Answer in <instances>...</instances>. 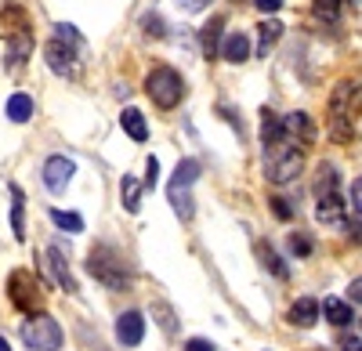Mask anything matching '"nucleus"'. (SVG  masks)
Listing matches in <instances>:
<instances>
[{
	"instance_id": "f257e3e1",
	"label": "nucleus",
	"mask_w": 362,
	"mask_h": 351,
	"mask_svg": "<svg viewBox=\"0 0 362 351\" xmlns=\"http://www.w3.org/2000/svg\"><path fill=\"white\" fill-rule=\"evenodd\" d=\"M358 98H362V83L355 80H341L329 95V134L337 141H351L355 134V109H358Z\"/></svg>"
},
{
	"instance_id": "f03ea898",
	"label": "nucleus",
	"mask_w": 362,
	"mask_h": 351,
	"mask_svg": "<svg viewBox=\"0 0 362 351\" xmlns=\"http://www.w3.org/2000/svg\"><path fill=\"white\" fill-rule=\"evenodd\" d=\"M87 272L95 275L102 286H109V290H127L131 286V265L124 261V254H119L116 246H109V243H98L95 250H90V257H87Z\"/></svg>"
},
{
	"instance_id": "7ed1b4c3",
	"label": "nucleus",
	"mask_w": 362,
	"mask_h": 351,
	"mask_svg": "<svg viewBox=\"0 0 362 351\" xmlns=\"http://www.w3.org/2000/svg\"><path fill=\"white\" fill-rule=\"evenodd\" d=\"M268 160H264V178L272 182V185H290L297 174H300V167H305V149L300 145H293V141H286V138H279L276 145H268Z\"/></svg>"
},
{
	"instance_id": "20e7f679",
	"label": "nucleus",
	"mask_w": 362,
	"mask_h": 351,
	"mask_svg": "<svg viewBox=\"0 0 362 351\" xmlns=\"http://www.w3.org/2000/svg\"><path fill=\"white\" fill-rule=\"evenodd\" d=\"M145 95L153 98L156 109H174L185 98V80H181V73L170 69V66H156L145 76Z\"/></svg>"
},
{
	"instance_id": "39448f33",
	"label": "nucleus",
	"mask_w": 362,
	"mask_h": 351,
	"mask_svg": "<svg viewBox=\"0 0 362 351\" xmlns=\"http://www.w3.org/2000/svg\"><path fill=\"white\" fill-rule=\"evenodd\" d=\"M8 301H11L18 311H25V315H37V311L44 308L40 279H37L33 272H25V268L11 272V275H8Z\"/></svg>"
},
{
	"instance_id": "423d86ee",
	"label": "nucleus",
	"mask_w": 362,
	"mask_h": 351,
	"mask_svg": "<svg viewBox=\"0 0 362 351\" xmlns=\"http://www.w3.org/2000/svg\"><path fill=\"white\" fill-rule=\"evenodd\" d=\"M22 340L33 351H58L62 347V326H58V319H51L47 311H37L33 319L22 323Z\"/></svg>"
},
{
	"instance_id": "0eeeda50",
	"label": "nucleus",
	"mask_w": 362,
	"mask_h": 351,
	"mask_svg": "<svg viewBox=\"0 0 362 351\" xmlns=\"http://www.w3.org/2000/svg\"><path fill=\"white\" fill-rule=\"evenodd\" d=\"M44 62L51 66V73H58V76H76L80 69H76V44H66V40H47V47H44Z\"/></svg>"
},
{
	"instance_id": "6e6552de",
	"label": "nucleus",
	"mask_w": 362,
	"mask_h": 351,
	"mask_svg": "<svg viewBox=\"0 0 362 351\" xmlns=\"http://www.w3.org/2000/svg\"><path fill=\"white\" fill-rule=\"evenodd\" d=\"M283 138L300 145V149H308V145L315 141V124H312V116L308 112H290L283 116Z\"/></svg>"
},
{
	"instance_id": "1a4fd4ad",
	"label": "nucleus",
	"mask_w": 362,
	"mask_h": 351,
	"mask_svg": "<svg viewBox=\"0 0 362 351\" xmlns=\"http://www.w3.org/2000/svg\"><path fill=\"white\" fill-rule=\"evenodd\" d=\"M73 174H76V163L73 160H66V156H51L47 163H44V185H47V192H66V185L73 182Z\"/></svg>"
},
{
	"instance_id": "9d476101",
	"label": "nucleus",
	"mask_w": 362,
	"mask_h": 351,
	"mask_svg": "<svg viewBox=\"0 0 362 351\" xmlns=\"http://www.w3.org/2000/svg\"><path fill=\"white\" fill-rule=\"evenodd\" d=\"M116 340L124 347H138L145 340V315L141 311H124L116 319Z\"/></svg>"
},
{
	"instance_id": "9b49d317",
	"label": "nucleus",
	"mask_w": 362,
	"mask_h": 351,
	"mask_svg": "<svg viewBox=\"0 0 362 351\" xmlns=\"http://www.w3.org/2000/svg\"><path fill=\"white\" fill-rule=\"evenodd\" d=\"M315 218L319 225H329V228H344V203L337 192H329V196H319V207H315Z\"/></svg>"
},
{
	"instance_id": "f8f14e48",
	"label": "nucleus",
	"mask_w": 362,
	"mask_h": 351,
	"mask_svg": "<svg viewBox=\"0 0 362 351\" xmlns=\"http://www.w3.org/2000/svg\"><path fill=\"white\" fill-rule=\"evenodd\" d=\"M218 54L225 58L228 66H243L247 58H250V37L247 33H228L225 44L218 47Z\"/></svg>"
},
{
	"instance_id": "ddd939ff",
	"label": "nucleus",
	"mask_w": 362,
	"mask_h": 351,
	"mask_svg": "<svg viewBox=\"0 0 362 351\" xmlns=\"http://www.w3.org/2000/svg\"><path fill=\"white\" fill-rule=\"evenodd\" d=\"M319 323V301L315 297H297L290 304V326H300V330H312Z\"/></svg>"
},
{
	"instance_id": "4468645a",
	"label": "nucleus",
	"mask_w": 362,
	"mask_h": 351,
	"mask_svg": "<svg viewBox=\"0 0 362 351\" xmlns=\"http://www.w3.org/2000/svg\"><path fill=\"white\" fill-rule=\"evenodd\" d=\"M47 265H51V275H54V282L66 290V294H76V279H73V272H69V265H66V257H62V250L58 246H47Z\"/></svg>"
},
{
	"instance_id": "2eb2a0df",
	"label": "nucleus",
	"mask_w": 362,
	"mask_h": 351,
	"mask_svg": "<svg viewBox=\"0 0 362 351\" xmlns=\"http://www.w3.org/2000/svg\"><path fill=\"white\" fill-rule=\"evenodd\" d=\"M279 37H283V22L264 18V22L257 25V58H268V51L279 44Z\"/></svg>"
},
{
	"instance_id": "dca6fc26",
	"label": "nucleus",
	"mask_w": 362,
	"mask_h": 351,
	"mask_svg": "<svg viewBox=\"0 0 362 351\" xmlns=\"http://www.w3.org/2000/svg\"><path fill=\"white\" fill-rule=\"evenodd\" d=\"M319 315H326L334 326H348L351 319H355L351 304H348V301H341V297H326V301L319 304Z\"/></svg>"
},
{
	"instance_id": "f3484780",
	"label": "nucleus",
	"mask_w": 362,
	"mask_h": 351,
	"mask_svg": "<svg viewBox=\"0 0 362 351\" xmlns=\"http://www.w3.org/2000/svg\"><path fill=\"white\" fill-rule=\"evenodd\" d=\"M337 167L334 163H319L315 167V182H312V189H315V196H329V192H337Z\"/></svg>"
},
{
	"instance_id": "a211bd4d",
	"label": "nucleus",
	"mask_w": 362,
	"mask_h": 351,
	"mask_svg": "<svg viewBox=\"0 0 362 351\" xmlns=\"http://www.w3.org/2000/svg\"><path fill=\"white\" fill-rule=\"evenodd\" d=\"M221 25H225V18H221V15H218V18H210V22L203 25L199 44H203V54H206V58H214V54H218V47H221V44H218V40H221Z\"/></svg>"
},
{
	"instance_id": "6ab92c4d",
	"label": "nucleus",
	"mask_w": 362,
	"mask_h": 351,
	"mask_svg": "<svg viewBox=\"0 0 362 351\" xmlns=\"http://www.w3.org/2000/svg\"><path fill=\"white\" fill-rule=\"evenodd\" d=\"M33 109H37V105H33V98L18 91V95H11V98H8V109H4V112H8V120H11V124H25L29 116H33Z\"/></svg>"
},
{
	"instance_id": "aec40b11",
	"label": "nucleus",
	"mask_w": 362,
	"mask_h": 351,
	"mask_svg": "<svg viewBox=\"0 0 362 351\" xmlns=\"http://www.w3.org/2000/svg\"><path fill=\"white\" fill-rule=\"evenodd\" d=\"M119 199H124L127 214H138V207H141V182L131 178V174H124V182H119Z\"/></svg>"
},
{
	"instance_id": "412c9836",
	"label": "nucleus",
	"mask_w": 362,
	"mask_h": 351,
	"mask_svg": "<svg viewBox=\"0 0 362 351\" xmlns=\"http://www.w3.org/2000/svg\"><path fill=\"white\" fill-rule=\"evenodd\" d=\"M167 196H170V207H174V214H177L181 221H192L196 207H192V196H189V189H177V185H170V189H167Z\"/></svg>"
},
{
	"instance_id": "4be33fe9",
	"label": "nucleus",
	"mask_w": 362,
	"mask_h": 351,
	"mask_svg": "<svg viewBox=\"0 0 362 351\" xmlns=\"http://www.w3.org/2000/svg\"><path fill=\"white\" fill-rule=\"evenodd\" d=\"M119 127H124L134 141H145L148 138V124H145V116L138 109H124V116H119Z\"/></svg>"
},
{
	"instance_id": "5701e85b",
	"label": "nucleus",
	"mask_w": 362,
	"mask_h": 351,
	"mask_svg": "<svg viewBox=\"0 0 362 351\" xmlns=\"http://www.w3.org/2000/svg\"><path fill=\"white\" fill-rule=\"evenodd\" d=\"M279 138H283V120L272 109H264L261 112V141H264V149H268V145H276Z\"/></svg>"
},
{
	"instance_id": "b1692460",
	"label": "nucleus",
	"mask_w": 362,
	"mask_h": 351,
	"mask_svg": "<svg viewBox=\"0 0 362 351\" xmlns=\"http://www.w3.org/2000/svg\"><path fill=\"white\" fill-rule=\"evenodd\" d=\"M199 160H181L177 163V170H174V178H170V185H177V189H192L196 185V178H199Z\"/></svg>"
},
{
	"instance_id": "393cba45",
	"label": "nucleus",
	"mask_w": 362,
	"mask_h": 351,
	"mask_svg": "<svg viewBox=\"0 0 362 351\" xmlns=\"http://www.w3.org/2000/svg\"><path fill=\"white\" fill-rule=\"evenodd\" d=\"M11 232H15V239H25V210H22V189L18 185H11Z\"/></svg>"
},
{
	"instance_id": "a878e982",
	"label": "nucleus",
	"mask_w": 362,
	"mask_h": 351,
	"mask_svg": "<svg viewBox=\"0 0 362 351\" xmlns=\"http://www.w3.org/2000/svg\"><path fill=\"white\" fill-rule=\"evenodd\" d=\"M51 221L58 228H69V232H83V218L73 214V210H51Z\"/></svg>"
},
{
	"instance_id": "bb28decb",
	"label": "nucleus",
	"mask_w": 362,
	"mask_h": 351,
	"mask_svg": "<svg viewBox=\"0 0 362 351\" xmlns=\"http://www.w3.org/2000/svg\"><path fill=\"white\" fill-rule=\"evenodd\" d=\"M153 315H156V323L163 326V333H170V337L177 333V323H174V311H170V308H167L163 301H156V304H153Z\"/></svg>"
},
{
	"instance_id": "cd10ccee",
	"label": "nucleus",
	"mask_w": 362,
	"mask_h": 351,
	"mask_svg": "<svg viewBox=\"0 0 362 351\" xmlns=\"http://www.w3.org/2000/svg\"><path fill=\"white\" fill-rule=\"evenodd\" d=\"M257 254H261V261H264V268H272L279 279H286V265L276 257V250H272V246H257Z\"/></svg>"
},
{
	"instance_id": "c85d7f7f",
	"label": "nucleus",
	"mask_w": 362,
	"mask_h": 351,
	"mask_svg": "<svg viewBox=\"0 0 362 351\" xmlns=\"http://www.w3.org/2000/svg\"><path fill=\"white\" fill-rule=\"evenodd\" d=\"M315 18L337 22V0H315Z\"/></svg>"
},
{
	"instance_id": "c756f323",
	"label": "nucleus",
	"mask_w": 362,
	"mask_h": 351,
	"mask_svg": "<svg viewBox=\"0 0 362 351\" xmlns=\"http://www.w3.org/2000/svg\"><path fill=\"white\" fill-rule=\"evenodd\" d=\"M268 203H272V214H276L279 221H290V218H293V207H290V199L276 196V199H268Z\"/></svg>"
},
{
	"instance_id": "7c9ffc66",
	"label": "nucleus",
	"mask_w": 362,
	"mask_h": 351,
	"mask_svg": "<svg viewBox=\"0 0 362 351\" xmlns=\"http://www.w3.org/2000/svg\"><path fill=\"white\" fill-rule=\"evenodd\" d=\"M54 37H58V40H66V44H76V47L83 44V40H80V33H76L73 25H66V22H58V25H54Z\"/></svg>"
},
{
	"instance_id": "2f4dec72",
	"label": "nucleus",
	"mask_w": 362,
	"mask_h": 351,
	"mask_svg": "<svg viewBox=\"0 0 362 351\" xmlns=\"http://www.w3.org/2000/svg\"><path fill=\"white\" fill-rule=\"evenodd\" d=\"M290 250H293L297 257H308V254H312V239H308V236H297V232H293V236H290Z\"/></svg>"
},
{
	"instance_id": "473e14b6",
	"label": "nucleus",
	"mask_w": 362,
	"mask_h": 351,
	"mask_svg": "<svg viewBox=\"0 0 362 351\" xmlns=\"http://www.w3.org/2000/svg\"><path fill=\"white\" fill-rule=\"evenodd\" d=\"M141 25H145V33L163 37V18H160V15H145V18H141Z\"/></svg>"
},
{
	"instance_id": "72a5a7b5",
	"label": "nucleus",
	"mask_w": 362,
	"mask_h": 351,
	"mask_svg": "<svg viewBox=\"0 0 362 351\" xmlns=\"http://www.w3.org/2000/svg\"><path fill=\"white\" fill-rule=\"evenodd\" d=\"M351 210L362 218V174H358V178L351 182Z\"/></svg>"
},
{
	"instance_id": "f704fd0d",
	"label": "nucleus",
	"mask_w": 362,
	"mask_h": 351,
	"mask_svg": "<svg viewBox=\"0 0 362 351\" xmlns=\"http://www.w3.org/2000/svg\"><path fill=\"white\" fill-rule=\"evenodd\" d=\"M156 178H160V160H156V156H148V163H145V185L153 189Z\"/></svg>"
},
{
	"instance_id": "c9c22d12",
	"label": "nucleus",
	"mask_w": 362,
	"mask_h": 351,
	"mask_svg": "<svg viewBox=\"0 0 362 351\" xmlns=\"http://www.w3.org/2000/svg\"><path fill=\"white\" fill-rule=\"evenodd\" d=\"M254 8H257L261 15H276V11L283 8V0H254Z\"/></svg>"
},
{
	"instance_id": "e433bc0d",
	"label": "nucleus",
	"mask_w": 362,
	"mask_h": 351,
	"mask_svg": "<svg viewBox=\"0 0 362 351\" xmlns=\"http://www.w3.org/2000/svg\"><path fill=\"white\" fill-rule=\"evenodd\" d=\"M185 351H214V344L203 340V337H192V340L185 344Z\"/></svg>"
},
{
	"instance_id": "4c0bfd02",
	"label": "nucleus",
	"mask_w": 362,
	"mask_h": 351,
	"mask_svg": "<svg viewBox=\"0 0 362 351\" xmlns=\"http://www.w3.org/2000/svg\"><path fill=\"white\" fill-rule=\"evenodd\" d=\"M348 297H351L355 304H362V275H358V279H351V286H348Z\"/></svg>"
},
{
	"instance_id": "58836bf2",
	"label": "nucleus",
	"mask_w": 362,
	"mask_h": 351,
	"mask_svg": "<svg viewBox=\"0 0 362 351\" xmlns=\"http://www.w3.org/2000/svg\"><path fill=\"white\" fill-rule=\"evenodd\" d=\"M181 4H185L189 11H203V8L210 4V0H181Z\"/></svg>"
},
{
	"instance_id": "ea45409f",
	"label": "nucleus",
	"mask_w": 362,
	"mask_h": 351,
	"mask_svg": "<svg viewBox=\"0 0 362 351\" xmlns=\"http://www.w3.org/2000/svg\"><path fill=\"white\" fill-rule=\"evenodd\" d=\"M351 243H362V225H358V228L351 225Z\"/></svg>"
},
{
	"instance_id": "a19ab883",
	"label": "nucleus",
	"mask_w": 362,
	"mask_h": 351,
	"mask_svg": "<svg viewBox=\"0 0 362 351\" xmlns=\"http://www.w3.org/2000/svg\"><path fill=\"white\" fill-rule=\"evenodd\" d=\"M344 351H362V340H348V344H344Z\"/></svg>"
},
{
	"instance_id": "79ce46f5",
	"label": "nucleus",
	"mask_w": 362,
	"mask_h": 351,
	"mask_svg": "<svg viewBox=\"0 0 362 351\" xmlns=\"http://www.w3.org/2000/svg\"><path fill=\"white\" fill-rule=\"evenodd\" d=\"M0 351H11V344H8L4 337H0Z\"/></svg>"
},
{
	"instance_id": "37998d69",
	"label": "nucleus",
	"mask_w": 362,
	"mask_h": 351,
	"mask_svg": "<svg viewBox=\"0 0 362 351\" xmlns=\"http://www.w3.org/2000/svg\"><path fill=\"white\" fill-rule=\"evenodd\" d=\"M358 326H362V319H358Z\"/></svg>"
}]
</instances>
